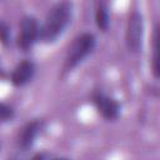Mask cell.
I'll return each instance as SVG.
<instances>
[{
    "label": "cell",
    "instance_id": "6da1fadb",
    "mask_svg": "<svg viewBox=\"0 0 160 160\" xmlns=\"http://www.w3.org/2000/svg\"><path fill=\"white\" fill-rule=\"evenodd\" d=\"M72 5L68 0L56 2L46 14L42 25L39 28V40L51 44L62 35L71 20Z\"/></svg>",
    "mask_w": 160,
    "mask_h": 160
},
{
    "label": "cell",
    "instance_id": "7a4b0ae2",
    "mask_svg": "<svg viewBox=\"0 0 160 160\" xmlns=\"http://www.w3.org/2000/svg\"><path fill=\"white\" fill-rule=\"evenodd\" d=\"M95 45H96V38L92 32H82L78 35L72 40L66 52L64 68H62L64 72H69L72 69H75L79 64H81L94 51Z\"/></svg>",
    "mask_w": 160,
    "mask_h": 160
},
{
    "label": "cell",
    "instance_id": "3957f363",
    "mask_svg": "<svg viewBox=\"0 0 160 160\" xmlns=\"http://www.w3.org/2000/svg\"><path fill=\"white\" fill-rule=\"evenodd\" d=\"M144 36V19L142 15L134 10L126 24V31H125V44L129 52H138L141 49Z\"/></svg>",
    "mask_w": 160,
    "mask_h": 160
},
{
    "label": "cell",
    "instance_id": "277c9868",
    "mask_svg": "<svg viewBox=\"0 0 160 160\" xmlns=\"http://www.w3.org/2000/svg\"><path fill=\"white\" fill-rule=\"evenodd\" d=\"M39 22L34 16L26 15L21 19L19 35L16 39V45L20 50H30L36 40H39Z\"/></svg>",
    "mask_w": 160,
    "mask_h": 160
},
{
    "label": "cell",
    "instance_id": "5b68a950",
    "mask_svg": "<svg viewBox=\"0 0 160 160\" xmlns=\"http://www.w3.org/2000/svg\"><path fill=\"white\" fill-rule=\"evenodd\" d=\"M91 99L96 110L105 120L112 121L119 118L121 111V105L116 99L106 95L102 90H95L91 95Z\"/></svg>",
    "mask_w": 160,
    "mask_h": 160
},
{
    "label": "cell",
    "instance_id": "8992f818",
    "mask_svg": "<svg viewBox=\"0 0 160 160\" xmlns=\"http://www.w3.org/2000/svg\"><path fill=\"white\" fill-rule=\"evenodd\" d=\"M42 130V121L40 119H34L26 122L19 132L18 136V148L19 151H28L35 142L36 138Z\"/></svg>",
    "mask_w": 160,
    "mask_h": 160
},
{
    "label": "cell",
    "instance_id": "52a82bcc",
    "mask_svg": "<svg viewBox=\"0 0 160 160\" xmlns=\"http://www.w3.org/2000/svg\"><path fill=\"white\" fill-rule=\"evenodd\" d=\"M34 74H35V64L29 59H24L12 70L10 80L15 86H24L29 81H31Z\"/></svg>",
    "mask_w": 160,
    "mask_h": 160
},
{
    "label": "cell",
    "instance_id": "ba28073f",
    "mask_svg": "<svg viewBox=\"0 0 160 160\" xmlns=\"http://www.w3.org/2000/svg\"><path fill=\"white\" fill-rule=\"evenodd\" d=\"M95 24L101 31H106L109 29L110 15L106 0H96L95 2Z\"/></svg>",
    "mask_w": 160,
    "mask_h": 160
},
{
    "label": "cell",
    "instance_id": "9c48e42d",
    "mask_svg": "<svg viewBox=\"0 0 160 160\" xmlns=\"http://www.w3.org/2000/svg\"><path fill=\"white\" fill-rule=\"evenodd\" d=\"M10 38H11V31L9 25L4 20H0V42L4 46H8L10 44Z\"/></svg>",
    "mask_w": 160,
    "mask_h": 160
},
{
    "label": "cell",
    "instance_id": "30bf717a",
    "mask_svg": "<svg viewBox=\"0 0 160 160\" xmlns=\"http://www.w3.org/2000/svg\"><path fill=\"white\" fill-rule=\"evenodd\" d=\"M14 109L8 104L0 102V121H9L14 118Z\"/></svg>",
    "mask_w": 160,
    "mask_h": 160
}]
</instances>
